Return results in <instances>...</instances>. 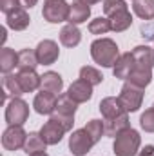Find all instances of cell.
I'll list each match as a JSON object with an SVG mask.
<instances>
[{
	"instance_id": "cell-4",
	"label": "cell",
	"mask_w": 154,
	"mask_h": 156,
	"mask_svg": "<svg viewBox=\"0 0 154 156\" xmlns=\"http://www.w3.org/2000/svg\"><path fill=\"white\" fill-rule=\"evenodd\" d=\"M118 98H120V104H121L125 113H136L142 107V102H143V89L125 82Z\"/></svg>"
},
{
	"instance_id": "cell-24",
	"label": "cell",
	"mask_w": 154,
	"mask_h": 156,
	"mask_svg": "<svg viewBox=\"0 0 154 156\" xmlns=\"http://www.w3.org/2000/svg\"><path fill=\"white\" fill-rule=\"evenodd\" d=\"M132 11L142 20H152L154 18V0H134Z\"/></svg>"
},
{
	"instance_id": "cell-15",
	"label": "cell",
	"mask_w": 154,
	"mask_h": 156,
	"mask_svg": "<svg viewBox=\"0 0 154 156\" xmlns=\"http://www.w3.org/2000/svg\"><path fill=\"white\" fill-rule=\"evenodd\" d=\"M5 22H7V27H11V29H15V31H24V29L31 24V18H29L27 11H26L24 7H18V9H15L13 13L7 15Z\"/></svg>"
},
{
	"instance_id": "cell-40",
	"label": "cell",
	"mask_w": 154,
	"mask_h": 156,
	"mask_svg": "<svg viewBox=\"0 0 154 156\" xmlns=\"http://www.w3.org/2000/svg\"><path fill=\"white\" fill-rule=\"evenodd\" d=\"M29 156H49V154L44 151V153H35V154H29Z\"/></svg>"
},
{
	"instance_id": "cell-1",
	"label": "cell",
	"mask_w": 154,
	"mask_h": 156,
	"mask_svg": "<svg viewBox=\"0 0 154 156\" xmlns=\"http://www.w3.org/2000/svg\"><path fill=\"white\" fill-rule=\"evenodd\" d=\"M91 56L102 67H114L116 60L120 58V51L114 40L98 38L91 44Z\"/></svg>"
},
{
	"instance_id": "cell-25",
	"label": "cell",
	"mask_w": 154,
	"mask_h": 156,
	"mask_svg": "<svg viewBox=\"0 0 154 156\" xmlns=\"http://www.w3.org/2000/svg\"><path fill=\"white\" fill-rule=\"evenodd\" d=\"M47 147V144L44 142V138L40 136V133H29L27 134V140H26V145H24V151L27 154H35V153H44Z\"/></svg>"
},
{
	"instance_id": "cell-33",
	"label": "cell",
	"mask_w": 154,
	"mask_h": 156,
	"mask_svg": "<svg viewBox=\"0 0 154 156\" xmlns=\"http://www.w3.org/2000/svg\"><path fill=\"white\" fill-rule=\"evenodd\" d=\"M140 125L145 133H154V107L147 109L142 116H140Z\"/></svg>"
},
{
	"instance_id": "cell-10",
	"label": "cell",
	"mask_w": 154,
	"mask_h": 156,
	"mask_svg": "<svg viewBox=\"0 0 154 156\" xmlns=\"http://www.w3.org/2000/svg\"><path fill=\"white\" fill-rule=\"evenodd\" d=\"M56 102H58V96L54 93L40 91L38 94L35 96L33 107H35V111L38 115H53L56 111Z\"/></svg>"
},
{
	"instance_id": "cell-5",
	"label": "cell",
	"mask_w": 154,
	"mask_h": 156,
	"mask_svg": "<svg viewBox=\"0 0 154 156\" xmlns=\"http://www.w3.org/2000/svg\"><path fill=\"white\" fill-rule=\"evenodd\" d=\"M29 118V105L22 98H13L5 107V122L9 125H24Z\"/></svg>"
},
{
	"instance_id": "cell-12",
	"label": "cell",
	"mask_w": 154,
	"mask_h": 156,
	"mask_svg": "<svg viewBox=\"0 0 154 156\" xmlns=\"http://www.w3.org/2000/svg\"><path fill=\"white\" fill-rule=\"evenodd\" d=\"M131 53H132L136 67H143V69H152L154 67V49L152 47H149V45H136Z\"/></svg>"
},
{
	"instance_id": "cell-2",
	"label": "cell",
	"mask_w": 154,
	"mask_h": 156,
	"mask_svg": "<svg viewBox=\"0 0 154 156\" xmlns=\"http://www.w3.org/2000/svg\"><path fill=\"white\" fill-rule=\"evenodd\" d=\"M142 144V136L136 129L129 127L123 133H120L114 140V154L116 156H136Z\"/></svg>"
},
{
	"instance_id": "cell-29",
	"label": "cell",
	"mask_w": 154,
	"mask_h": 156,
	"mask_svg": "<svg viewBox=\"0 0 154 156\" xmlns=\"http://www.w3.org/2000/svg\"><path fill=\"white\" fill-rule=\"evenodd\" d=\"M4 89H5V94H11L13 98H20V94H24L16 75H11V73L4 76Z\"/></svg>"
},
{
	"instance_id": "cell-20",
	"label": "cell",
	"mask_w": 154,
	"mask_h": 156,
	"mask_svg": "<svg viewBox=\"0 0 154 156\" xmlns=\"http://www.w3.org/2000/svg\"><path fill=\"white\" fill-rule=\"evenodd\" d=\"M40 89L42 91H49V93H54L58 94L62 89H64V80L58 73L54 71H47L42 75V83H40Z\"/></svg>"
},
{
	"instance_id": "cell-37",
	"label": "cell",
	"mask_w": 154,
	"mask_h": 156,
	"mask_svg": "<svg viewBox=\"0 0 154 156\" xmlns=\"http://www.w3.org/2000/svg\"><path fill=\"white\" fill-rule=\"evenodd\" d=\"M37 2H38V0H20V4H22L24 9H31L33 5H37Z\"/></svg>"
},
{
	"instance_id": "cell-3",
	"label": "cell",
	"mask_w": 154,
	"mask_h": 156,
	"mask_svg": "<svg viewBox=\"0 0 154 156\" xmlns=\"http://www.w3.org/2000/svg\"><path fill=\"white\" fill-rule=\"evenodd\" d=\"M69 9H71V5L65 0H45L42 16L49 24H60L69 18Z\"/></svg>"
},
{
	"instance_id": "cell-17",
	"label": "cell",
	"mask_w": 154,
	"mask_h": 156,
	"mask_svg": "<svg viewBox=\"0 0 154 156\" xmlns=\"http://www.w3.org/2000/svg\"><path fill=\"white\" fill-rule=\"evenodd\" d=\"M16 78H18V83H20V87H22L24 93L37 91L40 87V83H42V76H38L35 71H18Z\"/></svg>"
},
{
	"instance_id": "cell-21",
	"label": "cell",
	"mask_w": 154,
	"mask_h": 156,
	"mask_svg": "<svg viewBox=\"0 0 154 156\" xmlns=\"http://www.w3.org/2000/svg\"><path fill=\"white\" fill-rule=\"evenodd\" d=\"M80 40H82V33H80V29L75 24H67V26L62 27V31H60V42H62V45H65V47H76L78 44H80Z\"/></svg>"
},
{
	"instance_id": "cell-36",
	"label": "cell",
	"mask_w": 154,
	"mask_h": 156,
	"mask_svg": "<svg viewBox=\"0 0 154 156\" xmlns=\"http://www.w3.org/2000/svg\"><path fill=\"white\" fill-rule=\"evenodd\" d=\"M136 156H154V145H145L142 151H138Z\"/></svg>"
},
{
	"instance_id": "cell-18",
	"label": "cell",
	"mask_w": 154,
	"mask_h": 156,
	"mask_svg": "<svg viewBox=\"0 0 154 156\" xmlns=\"http://www.w3.org/2000/svg\"><path fill=\"white\" fill-rule=\"evenodd\" d=\"M127 115H129V113H123L121 116L111 118V120H103V122H105V134L116 138L120 133H123L125 129H129L131 123H129V116H127Z\"/></svg>"
},
{
	"instance_id": "cell-31",
	"label": "cell",
	"mask_w": 154,
	"mask_h": 156,
	"mask_svg": "<svg viewBox=\"0 0 154 156\" xmlns=\"http://www.w3.org/2000/svg\"><path fill=\"white\" fill-rule=\"evenodd\" d=\"M80 78L82 80H85V82H89L91 85H98V83H102V73L96 69V67H91V66H83L82 69H80Z\"/></svg>"
},
{
	"instance_id": "cell-8",
	"label": "cell",
	"mask_w": 154,
	"mask_h": 156,
	"mask_svg": "<svg viewBox=\"0 0 154 156\" xmlns=\"http://www.w3.org/2000/svg\"><path fill=\"white\" fill-rule=\"evenodd\" d=\"M64 133H67L65 127H64L60 122H56L54 118H49V122H45V123L42 125V129H40V136L44 138V142H45L47 145H56V144H60V140L64 138Z\"/></svg>"
},
{
	"instance_id": "cell-38",
	"label": "cell",
	"mask_w": 154,
	"mask_h": 156,
	"mask_svg": "<svg viewBox=\"0 0 154 156\" xmlns=\"http://www.w3.org/2000/svg\"><path fill=\"white\" fill-rule=\"evenodd\" d=\"M0 35H2V37H0V40H2V44H4V42H5V38H7V37H5V27H2V29H0Z\"/></svg>"
},
{
	"instance_id": "cell-34",
	"label": "cell",
	"mask_w": 154,
	"mask_h": 156,
	"mask_svg": "<svg viewBox=\"0 0 154 156\" xmlns=\"http://www.w3.org/2000/svg\"><path fill=\"white\" fill-rule=\"evenodd\" d=\"M18 7H22L20 0H0V11L5 13V15L13 13V11L18 9Z\"/></svg>"
},
{
	"instance_id": "cell-39",
	"label": "cell",
	"mask_w": 154,
	"mask_h": 156,
	"mask_svg": "<svg viewBox=\"0 0 154 156\" xmlns=\"http://www.w3.org/2000/svg\"><path fill=\"white\" fill-rule=\"evenodd\" d=\"M83 2H85V4H89V5H91V4H98V2H102V0H83Z\"/></svg>"
},
{
	"instance_id": "cell-23",
	"label": "cell",
	"mask_w": 154,
	"mask_h": 156,
	"mask_svg": "<svg viewBox=\"0 0 154 156\" xmlns=\"http://www.w3.org/2000/svg\"><path fill=\"white\" fill-rule=\"evenodd\" d=\"M38 64V58H37V51L33 49H22L18 53V69L20 71H35Z\"/></svg>"
},
{
	"instance_id": "cell-28",
	"label": "cell",
	"mask_w": 154,
	"mask_h": 156,
	"mask_svg": "<svg viewBox=\"0 0 154 156\" xmlns=\"http://www.w3.org/2000/svg\"><path fill=\"white\" fill-rule=\"evenodd\" d=\"M83 129L89 133V136L93 138V142L98 144L100 138L105 134V122H102V120H91V122H87V125Z\"/></svg>"
},
{
	"instance_id": "cell-41",
	"label": "cell",
	"mask_w": 154,
	"mask_h": 156,
	"mask_svg": "<svg viewBox=\"0 0 154 156\" xmlns=\"http://www.w3.org/2000/svg\"><path fill=\"white\" fill-rule=\"evenodd\" d=\"M152 107H154V105H152Z\"/></svg>"
},
{
	"instance_id": "cell-22",
	"label": "cell",
	"mask_w": 154,
	"mask_h": 156,
	"mask_svg": "<svg viewBox=\"0 0 154 156\" xmlns=\"http://www.w3.org/2000/svg\"><path fill=\"white\" fill-rule=\"evenodd\" d=\"M15 67H18V53H15L9 47H2V51H0V71L4 75H9Z\"/></svg>"
},
{
	"instance_id": "cell-6",
	"label": "cell",
	"mask_w": 154,
	"mask_h": 156,
	"mask_svg": "<svg viewBox=\"0 0 154 156\" xmlns=\"http://www.w3.org/2000/svg\"><path fill=\"white\" fill-rule=\"evenodd\" d=\"M26 140H27V133L24 131L22 125H9V127L4 131V134H2V145H4L7 151L24 149Z\"/></svg>"
},
{
	"instance_id": "cell-7",
	"label": "cell",
	"mask_w": 154,
	"mask_h": 156,
	"mask_svg": "<svg viewBox=\"0 0 154 156\" xmlns=\"http://www.w3.org/2000/svg\"><path fill=\"white\" fill-rule=\"evenodd\" d=\"M93 145H94V142L85 129L73 131V134L69 136V149L75 156H85L91 151Z\"/></svg>"
},
{
	"instance_id": "cell-27",
	"label": "cell",
	"mask_w": 154,
	"mask_h": 156,
	"mask_svg": "<svg viewBox=\"0 0 154 156\" xmlns=\"http://www.w3.org/2000/svg\"><path fill=\"white\" fill-rule=\"evenodd\" d=\"M109 20H111V29L116 31V33H121V31L129 29V27H131V24H132V16H131V13H129V11L116 13V15H113Z\"/></svg>"
},
{
	"instance_id": "cell-32",
	"label": "cell",
	"mask_w": 154,
	"mask_h": 156,
	"mask_svg": "<svg viewBox=\"0 0 154 156\" xmlns=\"http://www.w3.org/2000/svg\"><path fill=\"white\" fill-rule=\"evenodd\" d=\"M121 11H129L125 0H103V13L107 16H113V15L121 13Z\"/></svg>"
},
{
	"instance_id": "cell-9",
	"label": "cell",
	"mask_w": 154,
	"mask_h": 156,
	"mask_svg": "<svg viewBox=\"0 0 154 156\" xmlns=\"http://www.w3.org/2000/svg\"><path fill=\"white\" fill-rule=\"evenodd\" d=\"M37 58H38V64L42 66H51L58 60L60 56V49H58V44L53 42V40H42L38 45H37Z\"/></svg>"
},
{
	"instance_id": "cell-35",
	"label": "cell",
	"mask_w": 154,
	"mask_h": 156,
	"mask_svg": "<svg viewBox=\"0 0 154 156\" xmlns=\"http://www.w3.org/2000/svg\"><path fill=\"white\" fill-rule=\"evenodd\" d=\"M51 118H54L56 122H60L64 127H65V131H71L73 129V123H75V116H65V115H60V113H53Z\"/></svg>"
},
{
	"instance_id": "cell-16",
	"label": "cell",
	"mask_w": 154,
	"mask_h": 156,
	"mask_svg": "<svg viewBox=\"0 0 154 156\" xmlns=\"http://www.w3.org/2000/svg\"><path fill=\"white\" fill-rule=\"evenodd\" d=\"M100 111L103 115V120H111V118H116V116H121L125 111L120 104V98L116 96H107L100 102Z\"/></svg>"
},
{
	"instance_id": "cell-13",
	"label": "cell",
	"mask_w": 154,
	"mask_h": 156,
	"mask_svg": "<svg viewBox=\"0 0 154 156\" xmlns=\"http://www.w3.org/2000/svg\"><path fill=\"white\" fill-rule=\"evenodd\" d=\"M89 16H91V7H89V4H85L83 0H73L71 9H69V18H67V22L78 26V24L87 22Z\"/></svg>"
},
{
	"instance_id": "cell-26",
	"label": "cell",
	"mask_w": 154,
	"mask_h": 156,
	"mask_svg": "<svg viewBox=\"0 0 154 156\" xmlns=\"http://www.w3.org/2000/svg\"><path fill=\"white\" fill-rule=\"evenodd\" d=\"M78 109V104L65 93L62 96H58V102H56V111L54 113H60V115H65V116H75Z\"/></svg>"
},
{
	"instance_id": "cell-30",
	"label": "cell",
	"mask_w": 154,
	"mask_h": 156,
	"mask_svg": "<svg viewBox=\"0 0 154 156\" xmlns=\"http://www.w3.org/2000/svg\"><path fill=\"white\" fill-rule=\"evenodd\" d=\"M109 31H113L111 29V20L105 18V16H98V18L91 20V24H89V33L91 35H105Z\"/></svg>"
},
{
	"instance_id": "cell-14",
	"label": "cell",
	"mask_w": 154,
	"mask_h": 156,
	"mask_svg": "<svg viewBox=\"0 0 154 156\" xmlns=\"http://www.w3.org/2000/svg\"><path fill=\"white\" fill-rule=\"evenodd\" d=\"M132 69H134V58H132V53H123V55H120V58L116 60L114 67H113V75H114V78L127 80Z\"/></svg>"
},
{
	"instance_id": "cell-19",
	"label": "cell",
	"mask_w": 154,
	"mask_h": 156,
	"mask_svg": "<svg viewBox=\"0 0 154 156\" xmlns=\"http://www.w3.org/2000/svg\"><path fill=\"white\" fill-rule=\"evenodd\" d=\"M125 82L132 83V85H136L140 89H145L152 82V69H143V67H136L134 66V69L131 71V75H129V78Z\"/></svg>"
},
{
	"instance_id": "cell-11",
	"label": "cell",
	"mask_w": 154,
	"mask_h": 156,
	"mask_svg": "<svg viewBox=\"0 0 154 156\" xmlns=\"http://www.w3.org/2000/svg\"><path fill=\"white\" fill-rule=\"evenodd\" d=\"M67 94H69L76 104H83V102L91 100V96H93V85H91L89 82L78 78V80H75V82L69 85Z\"/></svg>"
}]
</instances>
